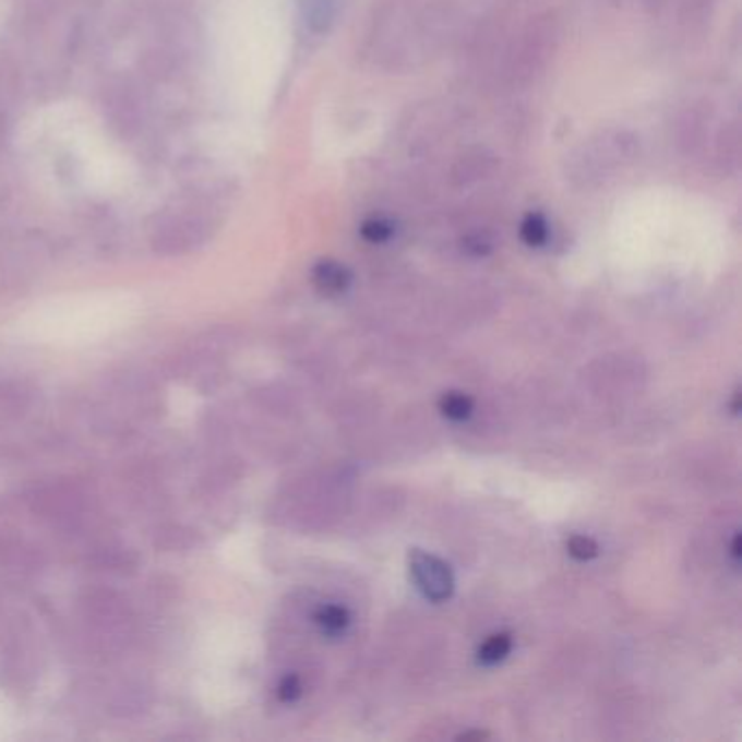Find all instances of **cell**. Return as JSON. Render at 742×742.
Masks as SVG:
<instances>
[{
  "label": "cell",
  "mask_w": 742,
  "mask_h": 742,
  "mask_svg": "<svg viewBox=\"0 0 742 742\" xmlns=\"http://www.w3.org/2000/svg\"><path fill=\"white\" fill-rule=\"evenodd\" d=\"M407 564H409L411 582L416 584L418 593L427 601L442 603V601L453 597V593H455V575H453L451 566L442 558H438L433 553H427L422 549H411L409 558H407Z\"/></svg>",
  "instance_id": "cell-1"
},
{
  "label": "cell",
  "mask_w": 742,
  "mask_h": 742,
  "mask_svg": "<svg viewBox=\"0 0 742 742\" xmlns=\"http://www.w3.org/2000/svg\"><path fill=\"white\" fill-rule=\"evenodd\" d=\"M314 284L321 292H325L330 297H338V295H345L351 288L354 275L340 262L327 260V262H321L314 268Z\"/></svg>",
  "instance_id": "cell-2"
},
{
  "label": "cell",
  "mask_w": 742,
  "mask_h": 742,
  "mask_svg": "<svg viewBox=\"0 0 742 742\" xmlns=\"http://www.w3.org/2000/svg\"><path fill=\"white\" fill-rule=\"evenodd\" d=\"M351 621H354L351 612L340 603H323L314 614V623L319 632L327 638L345 636L351 627Z\"/></svg>",
  "instance_id": "cell-3"
},
{
  "label": "cell",
  "mask_w": 742,
  "mask_h": 742,
  "mask_svg": "<svg viewBox=\"0 0 742 742\" xmlns=\"http://www.w3.org/2000/svg\"><path fill=\"white\" fill-rule=\"evenodd\" d=\"M514 649V638L507 632H496L488 636L477 649V665L481 667H496L501 665Z\"/></svg>",
  "instance_id": "cell-4"
},
{
  "label": "cell",
  "mask_w": 742,
  "mask_h": 742,
  "mask_svg": "<svg viewBox=\"0 0 742 742\" xmlns=\"http://www.w3.org/2000/svg\"><path fill=\"white\" fill-rule=\"evenodd\" d=\"M438 407H440V414L444 418H448L451 422H464L472 416L475 411V400L470 394L466 392H459V390H451V392H444L438 400Z\"/></svg>",
  "instance_id": "cell-5"
},
{
  "label": "cell",
  "mask_w": 742,
  "mask_h": 742,
  "mask_svg": "<svg viewBox=\"0 0 742 742\" xmlns=\"http://www.w3.org/2000/svg\"><path fill=\"white\" fill-rule=\"evenodd\" d=\"M520 238L529 247H542L549 240V225L540 214H529L520 225Z\"/></svg>",
  "instance_id": "cell-6"
},
{
  "label": "cell",
  "mask_w": 742,
  "mask_h": 742,
  "mask_svg": "<svg viewBox=\"0 0 742 742\" xmlns=\"http://www.w3.org/2000/svg\"><path fill=\"white\" fill-rule=\"evenodd\" d=\"M566 551L575 562H593L595 558H599L601 549L597 544L595 538L584 536V534H575L566 540Z\"/></svg>",
  "instance_id": "cell-7"
},
{
  "label": "cell",
  "mask_w": 742,
  "mask_h": 742,
  "mask_svg": "<svg viewBox=\"0 0 742 742\" xmlns=\"http://www.w3.org/2000/svg\"><path fill=\"white\" fill-rule=\"evenodd\" d=\"M394 229L387 220H381V218H372V220H367L362 225V236L364 240H369L372 244H381V242H387L392 238Z\"/></svg>",
  "instance_id": "cell-8"
},
{
  "label": "cell",
  "mask_w": 742,
  "mask_h": 742,
  "mask_svg": "<svg viewBox=\"0 0 742 742\" xmlns=\"http://www.w3.org/2000/svg\"><path fill=\"white\" fill-rule=\"evenodd\" d=\"M303 695V682L299 675H288L282 680L279 689H277V697L284 704H295L299 697Z\"/></svg>",
  "instance_id": "cell-9"
},
{
  "label": "cell",
  "mask_w": 742,
  "mask_h": 742,
  "mask_svg": "<svg viewBox=\"0 0 742 742\" xmlns=\"http://www.w3.org/2000/svg\"><path fill=\"white\" fill-rule=\"evenodd\" d=\"M741 534H739V531H734V536H732V540H730V558H732V562H734V564H739V562H741Z\"/></svg>",
  "instance_id": "cell-10"
},
{
  "label": "cell",
  "mask_w": 742,
  "mask_h": 742,
  "mask_svg": "<svg viewBox=\"0 0 742 742\" xmlns=\"http://www.w3.org/2000/svg\"><path fill=\"white\" fill-rule=\"evenodd\" d=\"M486 739H490V734L488 732H479V730H475V732H464V734H459L457 737V741H486Z\"/></svg>",
  "instance_id": "cell-11"
},
{
  "label": "cell",
  "mask_w": 742,
  "mask_h": 742,
  "mask_svg": "<svg viewBox=\"0 0 742 742\" xmlns=\"http://www.w3.org/2000/svg\"><path fill=\"white\" fill-rule=\"evenodd\" d=\"M741 390H737V392H734V396H732V403H730V409H732V414H734V416H739V411H741Z\"/></svg>",
  "instance_id": "cell-12"
}]
</instances>
